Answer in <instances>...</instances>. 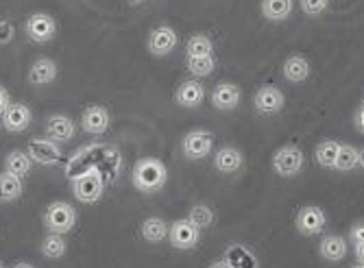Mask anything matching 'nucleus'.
Instances as JSON below:
<instances>
[{"instance_id": "0eeeda50", "label": "nucleus", "mask_w": 364, "mask_h": 268, "mask_svg": "<svg viewBox=\"0 0 364 268\" xmlns=\"http://www.w3.org/2000/svg\"><path fill=\"white\" fill-rule=\"evenodd\" d=\"M24 28L26 38L36 44H48L57 36V22L48 14H31Z\"/></svg>"}, {"instance_id": "39448f33", "label": "nucleus", "mask_w": 364, "mask_h": 268, "mask_svg": "<svg viewBox=\"0 0 364 268\" xmlns=\"http://www.w3.org/2000/svg\"><path fill=\"white\" fill-rule=\"evenodd\" d=\"M327 225V216L318 205H304L294 216V227L296 231L306 238H316L325 231Z\"/></svg>"}, {"instance_id": "4468645a", "label": "nucleus", "mask_w": 364, "mask_h": 268, "mask_svg": "<svg viewBox=\"0 0 364 268\" xmlns=\"http://www.w3.org/2000/svg\"><path fill=\"white\" fill-rule=\"evenodd\" d=\"M112 116L103 105H90L81 114V129L90 136H103L109 129Z\"/></svg>"}, {"instance_id": "b1692460", "label": "nucleus", "mask_w": 364, "mask_h": 268, "mask_svg": "<svg viewBox=\"0 0 364 268\" xmlns=\"http://www.w3.org/2000/svg\"><path fill=\"white\" fill-rule=\"evenodd\" d=\"M223 259L227 264H231L234 268H257L255 255L247 247H242V245H231V247H227Z\"/></svg>"}, {"instance_id": "9d476101", "label": "nucleus", "mask_w": 364, "mask_h": 268, "mask_svg": "<svg viewBox=\"0 0 364 268\" xmlns=\"http://www.w3.org/2000/svg\"><path fill=\"white\" fill-rule=\"evenodd\" d=\"M179 44V36H177V31L173 26H166V24H161L157 28L151 31V36H149V53L155 55V57H166L171 55Z\"/></svg>"}, {"instance_id": "f3484780", "label": "nucleus", "mask_w": 364, "mask_h": 268, "mask_svg": "<svg viewBox=\"0 0 364 268\" xmlns=\"http://www.w3.org/2000/svg\"><path fill=\"white\" fill-rule=\"evenodd\" d=\"M310 73H312V65L304 55H290L282 65V75L288 83H304L308 81Z\"/></svg>"}, {"instance_id": "58836bf2", "label": "nucleus", "mask_w": 364, "mask_h": 268, "mask_svg": "<svg viewBox=\"0 0 364 268\" xmlns=\"http://www.w3.org/2000/svg\"><path fill=\"white\" fill-rule=\"evenodd\" d=\"M127 3L136 7V5H142V3H146V0H127Z\"/></svg>"}, {"instance_id": "9b49d317", "label": "nucleus", "mask_w": 364, "mask_h": 268, "mask_svg": "<svg viewBox=\"0 0 364 268\" xmlns=\"http://www.w3.org/2000/svg\"><path fill=\"white\" fill-rule=\"evenodd\" d=\"M44 133H46L48 140H53L57 144H63V142H70L77 136V124H75V120L70 116L53 114L44 122Z\"/></svg>"}, {"instance_id": "20e7f679", "label": "nucleus", "mask_w": 364, "mask_h": 268, "mask_svg": "<svg viewBox=\"0 0 364 268\" xmlns=\"http://www.w3.org/2000/svg\"><path fill=\"white\" fill-rule=\"evenodd\" d=\"M304 161H306V157H304V151L299 146L286 144L273 155V171L279 177H294V175L301 173Z\"/></svg>"}, {"instance_id": "a878e982", "label": "nucleus", "mask_w": 364, "mask_h": 268, "mask_svg": "<svg viewBox=\"0 0 364 268\" xmlns=\"http://www.w3.org/2000/svg\"><path fill=\"white\" fill-rule=\"evenodd\" d=\"M186 68L194 79H205L216 70V57L205 55V57H186Z\"/></svg>"}, {"instance_id": "a19ab883", "label": "nucleus", "mask_w": 364, "mask_h": 268, "mask_svg": "<svg viewBox=\"0 0 364 268\" xmlns=\"http://www.w3.org/2000/svg\"><path fill=\"white\" fill-rule=\"evenodd\" d=\"M0 268H5V266H3V264H0Z\"/></svg>"}, {"instance_id": "6ab92c4d", "label": "nucleus", "mask_w": 364, "mask_h": 268, "mask_svg": "<svg viewBox=\"0 0 364 268\" xmlns=\"http://www.w3.org/2000/svg\"><path fill=\"white\" fill-rule=\"evenodd\" d=\"M242 161H245V157H242V153L236 146H223L214 155V166L220 173H225V175L238 173L242 168Z\"/></svg>"}, {"instance_id": "f03ea898", "label": "nucleus", "mask_w": 364, "mask_h": 268, "mask_svg": "<svg viewBox=\"0 0 364 268\" xmlns=\"http://www.w3.org/2000/svg\"><path fill=\"white\" fill-rule=\"evenodd\" d=\"M42 223H44L48 233H59V236H65V233L73 231L75 225H77V210L70 203L55 200V203H50L46 208V212L42 214Z\"/></svg>"}, {"instance_id": "a211bd4d", "label": "nucleus", "mask_w": 364, "mask_h": 268, "mask_svg": "<svg viewBox=\"0 0 364 268\" xmlns=\"http://www.w3.org/2000/svg\"><path fill=\"white\" fill-rule=\"evenodd\" d=\"M55 79H57V63L48 57L36 59L28 68V83L33 85H48Z\"/></svg>"}, {"instance_id": "cd10ccee", "label": "nucleus", "mask_w": 364, "mask_h": 268, "mask_svg": "<svg viewBox=\"0 0 364 268\" xmlns=\"http://www.w3.org/2000/svg\"><path fill=\"white\" fill-rule=\"evenodd\" d=\"M338 149L341 144L334 142V140H325L316 146L314 151V159L318 166H323V168H332L334 171V164H336V157H338Z\"/></svg>"}, {"instance_id": "bb28decb", "label": "nucleus", "mask_w": 364, "mask_h": 268, "mask_svg": "<svg viewBox=\"0 0 364 268\" xmlns=\"http://www.w3.org/2000/svg\"><path fill=\"white\" fill-rule=\"evenodd\" d=\"M358 166H362V153L351 146V144H341L338 149V157H336V164H334V171H353L358 168Z\"/></svg>"}, {"instance_id": "e433bc0d", "label": "nucleus", "mask_w": 364, "mask_h": 268, "mask_svg": "<svg viewBox=\"0 0 364 268\" xmlns=\"http://www.w3.org/2000/svg\"><path fill=\"white\" fill-rule=\"evenodd\" d=\"M210 268H234V266L227 264L225 259H216V262H212V264H210Z\"/></svg>"}, {"instance_id": "f704fd0d", "label": "nucleus", "mask_w": 364, "mask_h": 268, "mask_svg": "<svg viewBox=\"0 0 364 268\" xmlns=\"http://www.w3.org/2000/svg\"><path fill=\"white\" fill-rule=\"evenodd\" d=\"M9 103H11V94H9V90H7L5 85H0V116H3V112L9 107Z\"/></svg>"}, {"instance_id": "dca6fc26", "label": "nucleus", "mask_w": 364, "mask_h": 268, "mask_svg": "<svg viewBox=\"0 0 364 268\" xmlns=\"http://www.w3.org/2000/svg\"><path fill=\"white\" fill-rule=\"evenodd\" d=\"M205 98V87L203 83H198L196 79H188L183 83L177 85L175 90V100L179 107H186V109H194L203 103Z\"/></svg>"}, {"instance_id": "f257e3e1", "label": "nucleus", "mask_w": 364, "mask_h": 268, "mask_svg": "<svg viewBox=\"0 0 364 268\" xmlns=\"http://www.w3.org/2000/svg\"><path fill=\"white\" fill-rule=\"evenodd\" d=\"M131 181H134V188H138L140 192L155 194L166 186L168 168L157 157H142L136 161L134 171H131Z\"/></svg>"}, {"instance_id": "393cba45", "label": "nucleus", "mask_w": 364, "mask_h": 268, "mask_svg": "<svg viewBox=\"0 0 364 268\" xmlns=\"http://www.w3.org/2000/svg\"><path fill=\"white\" fill-rule=\"evenodd\" d=\"M5 171L11 173V175H16V177H20V179H24V177H28L31 171H33V161H31V157H28L26 153H22V151H11V153L5 157Z\"/></svg>"}, {"instance_id": "c85d7f7f", "label": "nucleus", "mask_w": 364, "mask_h": 268, "mask_svg": "<svg viewBox=\"0 0 364 268\" xmlns=\"http://www.w3.org/2000/svg\"><path fill=\"white\" fill-rule=\"evenodd\" d=\"M40 251L48 259H59L65 255V251H68V245H65L63 236H59V233H48V236H44V240H42Z\"/></svg>"}, {"instance_id": "6e6552de", "label": "nucleus", "mask_w": 364, "mask_h": 268, "mask_svg": "<svg viewBox=\"0 0 364 268\" xmlns=\"http://www.w3.org/2000/svg\"><path fill=\"white\" fill-rule=\"evenodd\" d=\"M214 149V138L210 131H203V129H194L190 131L188 136L183 138L181 142V151L188 159H205Z\"/></svg>"}, {"instance_id": "7ed1b4c3", "label": "nucleus", "mask_w": 364, "mask_h": 268, "mask_svg": "<svg viewBox=\"0 0 364 268\" xmlns=\"http://www.w3.org/2000/svg\"><path fill=\"white\" fill-rule=\"evenodd\" d=\"M103 192H105V181L98 171L83 173L73 181V194L83 205H94L96 200H101Z\"/></svg>"}, {"instance_id": "4be33fe9", "label": "nucleus", "mask_w": 364, "mask_h": 268, "mask_svg": "<svg viewBox=\"0 0 364 268\" xmlns=\"http://www.w3.org/2000/svg\"><path fill=\"white\" fill-rule=\"evenodd\" d=\"M292 7H294L292 0H262V5H259L262 16L267 20H271V22L288 20L290 14H292Z\"/></svg>"}, {"instance_id": "f8f14e48", "label": "nucleus", "mask_w": 364, "mask_h": 268, "mask_svg": "<svg viewBox=\"0 0 364 268\" xmlns=\"http://www.w3.org/2000/svg\"><path fill=\"white\" fill-rule=\"evenodd\" d=\"M26 155L31 157V161L42 164V166H55L63 157L59 144L53 142V140H48V138H36V140H31L28 146H26Z\"/></svg>"}, {"instance_id": "2f4dec72", "label": "nucleus", "mask_w": 364, "mask_h": 268, "mask_svg": "<svg viewBox=\"0 0 364 268\" xmlns=\"http://www.w3.org/2000/svg\"><path fill=\"white\" fill-rule=\"evenodd\" d=\"M349 240L353 245V253L358 257V262H362L364 257V229H362V223H355L349 231Z\"/></svg>"}, {"instance_id": "4c0bfd02", "label": "nucleus", "mask_w": 364, "mask_h": 268, "mask_svg": "<svg viewBox=\"0 0 364 268\" xmlns=\"http://www.w3.org/2000/svg\"><path fill=\"white\" fill-rule=\"evenodd\" d=\"M11 268H36L33 264H28V262H18L16 266H11Z\"/></svg>"}, {"instance_id": "aec40b11", "label": "nucleus", "mask_w": 364, "mask_h": 268, "mask_svg": "<svg viewBox=\"0 0 364 268\" xmlns=\"http://www.w3.org/2000/svg\"><path fill=\"white\" fill-rule=\"evenodd\" d=\"M347 238L343 236H336V233H332V236H325L318 245V253L321 257H325L327 262H343L345 255H347Z\"/></svg>"}, {"instance_id": "c756f323", "label": "nucleus", "mask_w": 364, "mask_h": 268, "mask_svg": "<svg viewBox=\"0 0 364 268\" xmlns=\"http://www.w3.org/2000/svg\"><path fill=\"white\" fill-rule=\"evenodd\" d=\"M214 55V44L208 36H192L186 42V57H205Z\"/></svg>"}, {"instance_id": "2eb2a0df", "label": "nucleus", "mask_w": 364, "mask_h": 268, "mask_svg": "<svg viewBox=\"0 0 364 268\" xmlns=\"http://www.w3.org/2000/svg\"><path fill=\"white\" fill-rule=\"evenodd\" d=\"M240 98H242V92L236 83H218L214 90H212V105L220 112H231L240 105Z\"/></svg>"}, {"instance_id": "412c9836", "label": "nucleus", "mask_w": 364, "mask_h": 268, "mask_svg": "<svg viewBox=\"0 0 364 268\" xmlns=\"http://www.w3.org/2000/svg\"><path fill=\"white\" fill-rule=\"evenodd\" d=\"M24 192V179L3 171L0 173V203H14Z\"/></svg>"}, {"instance_id": "72a5a7b5", "label": "nucleus", "mask_w": 364, "mask_h": 268, "mask_svg": "<svg viewBox=\"0 0 364 268\" xmlns=\"http://www.w3.org/2000/svg\"><path fill=\"white\" fill-rule=\"evenodd\" d=\"M16 36L14 31V24L7 22V20H0V44H9Z\"/></svg>"}, {"instance_id": "ddd939ff", "label": "nucleus", "mask_w": 364, "mask_h": 268, "mask_svg": "<svg viewBox=\"0 0 364 268\" xmlns=\"http://www.w3.org/2000/svg\"><path fill=\"white\" fill-rule=\"evenodd\" d=\"M33 122V112L24 103H9V107L0 116V124L7 133H22Z\"/></svg>"}, {"instance_id": "473e14b6", "label": "nucleus", "mask_w": 364, "mask_h": 268, "mask_svg": "<svg viewBox=\"0 0 364 268\" xmlns=\"http://www.w3.org/2000/svg\"><path fill=\"white\" fill-rule=\"evenodd\" d=\"M329 5V0H299V7L308 16H321Z\"/></svg>"}, {"instance_id": "7c9ffc66", "label": "nucleus", "mask_w": 364, "mask_h": 268, "mask_svg": "<svg viewBox=\"0 0 364 268\" xmlns=\"http://www.w3.org/2000/svg\"><path fill=\"white\" fill-rule=\"evenodd\" d=\"M188 223H192L196 229H208L212 223H214V212L208 208V205H203V203H198V205H192L190 208V212H188V218H186Z\"/></svg>"}, {"instance_id": "1a4fd4ad", "label": "nucleus", "mask_w": 364, "mask_h": 268, "mask_svg": "<svg viewBox=\"0 0 364 268\" xmlns=\"http://www.w3.org/2000/svg\"><path fill=\"white\" fill-rule=\"evenodd\" d=\"M284 103H286V96L275 85H262L253 94V107L262 116H273V114L282 112L284 109Z\"/></svg>"}, {"instance_id": "423d86ee", "label": "nucleus", "mask_w": 364, "mask_h": 268, "mask_svg": "<svg viewBox=\"0 0 364 268\" xmlns=\"http://www.w3.org/2000/svg\"><path fill=\"white\" fill-rule=\"evenodd\" d=\"M166 236H168V242H171L173 249L190 251V249H194L198 245V240H201V229H196L192 223L181 218V220L171 223Z\"/></svg>"}, {"instance_id": "ea45409f", "label": "nucleus", "mask_w": 364, "mask_h": 268, "mask_svg": "<svg viewBox=\"0 0 364 268\" xmlns=\"http://www.w3.org/2000/svg\"><path fill=\"white\" fill-rule=\"evenodd\" d=\"M349 268H364V266H362V262H358V264H353V266H349Z\"/></svg>"}, {"instance_id": "5701e85b", "label": "nucleus", "mask_w": 364, "mask_h": 268, "mask_svg": "<svg viewBox=\"0 0 364 268\" xmlns=\"http://www.w3.org/2000/svg\"><path fill=\"white\" fill-rule=\"evenodd\" d=\"M166 233H168V225H166V220L159 218V216H151V218H146L140 225V236L146 242H151V245L161 242L164 238H166Z\"/></svg>"}, {"instance_id": "c9c22d12", "label": "nucleus", "mask_w": 364, "mask_h": 268, "mask_svg": "<svg viewBox=\"0 0 364 268\" xmlns=\"http://www.w3.org/2000/svg\"><path fill=\"white\" fill-rule=\"evenodd\" d=\"M362 116H364V109H362V105H360V107L355 109V114H353V127H355V131H362V129H364Z\"/></svg>"}]
</instances>
